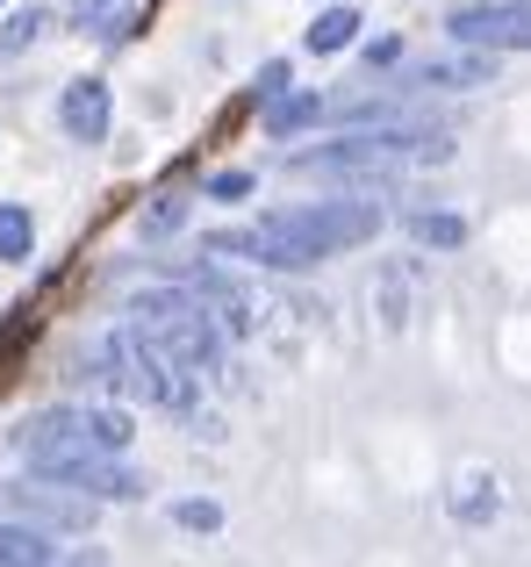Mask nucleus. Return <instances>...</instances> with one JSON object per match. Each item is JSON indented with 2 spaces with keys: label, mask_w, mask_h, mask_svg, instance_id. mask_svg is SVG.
Returning <instances> with one entry per match:
<instances>
[{
  "label": "nucleus",
  "mask_w": 531,
  "mask_h": 567,
  "mask_svg": "<svg viewBox=\"0 0 531 567\" xmlns=\"http://www.w3.org/2000/svg\"><path fill=\"white\" fill-rule=\"evenodd\" d=\"M252 194V173H216L209 181V202H244Z\"/></svg>",
  "instance_id": "18"
},
{
  "label": "nucleus",
  "mask_w": 531,
  "mask_h": 567,
  "mask_svg": "<svg viewBox=\"0 0 531 567\" xmlns=\"http://www.w3.org/2000/svg\"><path fill=\"white\" fill-rule=\"evenodd\" d=\"M323 94H309V86H294L288 80V94H266V130L273 137H288V130H309V123H323Z\"/></svg>",
  "instance_id": "8"
},
{
  "label": "nucleus",
  "mask_w": 531,
  "mask_h": 567,
  "mask_svg": "<svg viewBox=\"0 0 531 567\" xmlns=\"http://www.w3.org/2000/svg\"><path fill=\"white\" fill-rule=\"evenodd\" d=\"M381 208L366 194H331V202H309V208H280L266 223H244V230H216L209 251L216 259H252L273 266V274H309V266L337 259V251L381 237Z\"/></svg>",
  "instance_id": "1"
},
{
  "label": "nucleus",
  "mask_w": 531,
  "mask_h": 567,
  "mask_svg": "<svg viewBox=\"0 0 531 567\" xmlns=\"http://www.w3.org/2000/svg\"><path fill=\"white\" fill-rule=\"evenodd\" d=\"M14 511H22L29 525H43V532H86V525H94V503L43 496V482H37V474H29V482L14 488Z\"/></svg>",
  "instance_id": "6"
},
{
  "label": "nucleus",
  "mask_w": 531,
  "mask_h": 567,
  "mask_svg": "<svg viewBox=\"0 0 531 567\" xmlns=\"http://www.w3.org/2000/svg\"><path fill=\"white\" fill-rule=\"evenodd\" d=\"M29 245H37V223H29V208L0 202V259H29Z\"/></svg>",
  "instance_id": "13"
},
{
  "label": "nucleus",
  "mask_w": 531,
  "mask_h": 567,
  "mask_svg": "<svg viewBox=\"0 0 531 567\" xmlns=\"http://www.w3.org/2000/svg\"><path fill=\"white\" fill-rule=\"evenodd\" d=\"M129 338L173 374H209L223 360V323L195 288H144L129 295Z\"/></svg>",
  "instance_id": "2"
},
{
  "label": "nucleus",
  "mask_w": 531,
  "mask_h": 567,
  "mask_svg": "<svg viewBox=\"0 0 531 567\" xmlns=\"http://www.w3.org/2000/svg\"><path fill=\"white\" fill-rule=\"evenodd\" d=\"M288 80H294V72H288V65H280V58H273V65L259 72V94H280V86H288Z\"/></svg>",
  "instance_id": "19"
},
{
  "label": "nucleus",
  "mask_w": 531,
  "mask_h": 567,
  "mask_svg": "<svg viewBox=\"0 0 531 567\" xmlns=\"http://www.w3.org/2000/svg\"><path fill=\"white\" fill-rule=\"evenodd\" d=\"M58 130H65L72 144H101L108 137V86L101 80H72L65 94H58Z\"/></svg>",
  "instance_id": "5"
},
{
  "label": "nucleus",
  "mask_w": 531,
  "mask_h": 567,
  "mask_svg": "<svg viewBox=\"0 0 531 567\" xmlns=\"http://www.w3.org/2000/svg\"><path fill=\"white\" fill-rule=\"evenodd\" d=\"M180 223H187V202H158V208H144V230H152V237L180 230Z\"/></svg>",
  "instance_id": "17"
},
{
  "label": "nucleus",
  "mask_w": 531,
  "mask_h": 567,
  "mask_svg": "<svg viewBox=\"0 0 531 567\" xmlns=\"http://www.w3.org/2000/svg\"><path fill=\"white\" fill-rule=\"evenodd\" d=\"M43 560H58V539L43 525H8L0 517V567H43Z\"/></svg>",
  "instance_id": "9"
},
{
  "label": "nucleus",
  "mask_w": 531,
  "mask_h": 567,
  "mask_svg": "<svg viewBox=\"0 0 531 567\" xmlns=\"http://www.w3.org/2000/svg\"><path fill=\"white\" fill-rule=\"evenodd\" d=\"M452 517H467V525L496 517V482H489V474H467V482L452 488Z\"/></svg>",
  "instance_id": "12"
},
{
  "label": "nucleus",
  "mask_w": 531,
  "mask_h": 567,
  "mask_svg": "<svg viewBox=\"0 0 531 567\" xmlns=\"http://www.w3.org/2000/svg\"><path fill=\"white\" fill-rule=\"evenodd\" d=\"M94 360H101V381H108L115 395H137V402H152V410H173V416L195 410V388H187V374L158 367V360H152V352H144L129 331H108Z\"/></svg>",
  "instance_id": "3"
},
{
  "label": "nucleus",
  "mask_w": 531,
  "mask_h": 567,
  "mask_svg": "<svg viewBox=\"0 0 531 567\" xmlns=\"http://www.w3.org/2000/svg\"><path fill=\"white\" fill-rule=\"evenodd\" d=\"M403 230L417 237V245H431V251H460V245H467V223L446 216V208H409Z\"/></svg>",
  "instance_id": "10"
},
{
  "label": "nucleus",
  "mask_w": 531,
  "mask_h": 567,
  "mask_svg": "<svg viewBox=\"0 0 531 567\" xmlns=\"http://www.w3.org/2000/svg\"><path fill=\"white\" fill-rule=\"evenodd\" d=\"M352 37H360V14H352V8H323L316 22H309V51H323V58L345 51Z\"/></svg>",
  "instance_id": "11"
},
{
  "label": "nucleus",
  "mask_w": 531,
  "mask_h": 567,
  "mask_svg": "<svg viewBox=\"0 0 531 567\" xmlns=\"http://www.w3.org/2000/svg\"><path fill=\"white\" fill-rule=\"evenodd\" d=\"M417 80H424V86H452V94H460V86H489V80H496V58L475 51V43H460V58L417 65Z\"/></svg>",
  "instance_id": "7"
},
{
  "label": "nucleus",
  "mask_w": 531,
  "mask_h": 567,
  "mask_svg": "<svg viewBox=\"0 0 531 567\" xmlns=\"http://www.w3.org/2000/svg\"><path fill=\"white\" fill-rule=\"evenodd\" d=\"M446 37L475 51H531V0H467L446 14Z\"/></svg>",
  "instance_id": "4"
},
{
  "label": "nucleus",
  "mask_w": 531,
  "mask_h": 567,
  "mask_svg": "<svg viewBox=\"0 0 531 567\" xmlns=\"http://www.w3.org/2000/svg\"><path fill=\"white\" fill-rule=\"evenodd\" d=\"M37 37H43V8H22V14H8V29H0V58L29 51Z\"/></svg>",
  "instance_id": "14"
},
{
  "label": "nucleus",
  "mask_w": 531,
  "mask_h": 567,
  "mask_svg": "<svg viewBox=\"0 0 531 567\" xmlns=\"http://www.w3.org/2000/svg\"><path fill=\"white\" fill-rule=\"evenodd\" d=\"M403 317H409V288L395 274H381V323H388V331H403Z\"/></svg>",
  "instance_id": "16"
},
{
  "label": "nucleus",
  "mask_w": 531,
  "mask_h": 567,
  "mask_svg": "<svg viewBox=\"0 0 531 567\" xmlns=\"http://www.w3.org/2000/svg\"><path fill=\"white\" fill-rule=\"evenodd\" d=\"M173 525H187V532H216V525H223V511H216L209 496H187V503H173Z\"/></svg>",
  "instance_id": "15"
}]
</instances>
